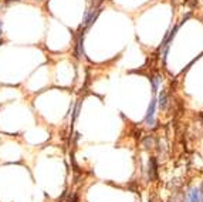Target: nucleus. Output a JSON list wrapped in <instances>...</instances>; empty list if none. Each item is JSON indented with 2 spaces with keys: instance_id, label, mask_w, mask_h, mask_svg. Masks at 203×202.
I'll return each mask as SVG.
<instances>
[{
  "instance_id": "f257e3e1",
  "label": "nucleus",
  "mask_w": 203,
  "mask_h": 202,
  "mask_svg": "<svg viewBox=\"0 0 203 202\" xmlns=\"http://www.w3.org/2000/svg\"><path fill=\"white\" fill-rule=\"evenodd\" d=\"M149 178L151 181L156 179V159L155 158H151L149 161Z\"/></svg>"
},
{
  "instance_id": "f03ea898",
  "label": "nucleus",
  "mask_w": 203,
  "mask_h": 202,
  "mask_svg": "<svg viewBox=\"0 0 203 202\" xmlns=\"http://www.w3.org/2000/svg\"><path fill=\"white\" fill-rule=\"evenodd\" d=\"M154 114H155V101L151 103V107H149V111H148V117H146V124L148 125H154Z\"/></svg>"
},
{
  "instance_id": "7ed1b4c3",
  "label": "nucleus",
  "mask_w": 203,
  "mask_h": 202,
  "mask_svg": "<svg viewBox=\"0 0 203 202\" xmlns=\"http://www.w3.org/2000/svg\"><path fill=\"white\" fill-rule=\"evenodd\" d=\"M159 106H160V108H162V110H165L166 106H168V101H166V94L165 93H162V94H160V97H159Z\"/></svg>"
},
{
  "instance_id": "20e7f679",
  "label": "nucleus",
  "mask_w": 203,
  "mask_h": 202,
  "mask_svg": "<svg viewBox=\"0 0 203 202\" xmlns=\"http://www.w3.org/2000/svg\"><path fill=\"white\" fill-rule=\"evenodd\" d=\"M190 202H199V191L193 189L190 194Z\"/></svg>"
},
{
  "instance_id": "39448f33",
  "label": "nucleus",
  "mask_w": 203,
  "mask_h": 202,
  "mask_svg": "<svg viewBox=\"0 0 203 202\" xmlns=\"http://www.w3.org/2000/svg\"><path fill=\"white\" fill-rule=\"evenodd\" d=\"M144 145L146 147V148H151V147H154V138H152V137H148L146 140L144 141Z\"/></svg>"
},
{
  "instance_id": "423d86ee",
  "label": "nucleus",
  "mask_w": 203,
  "mask_h": 202,
  "mask_svg": "<svg viewBox=\"0 0 203 202\" xmlns=\"http://www.w3.org/2000/svg\"><path fill=\"white\" fill-rule=\"evenodd\" d=\"M152 84H154V93H156L158 85H159V77H158V75H155V77L152 78Z\"/></svg>"
},
{
  "instance_id": "0eeeda50",
  "label": "nucleus",
  "mask_w": 203,
  "mask_h": 202,
  "mask_svg": "<svg viewBox=\"0 0 203 202\" xmlns=\"http://www.w3.org/2000/svg\"><path fill=\"white\" fill-rule=\"evenodd\" d=\"M0 34H2V23H0Z\"/></svg>"
}]
</instances>
